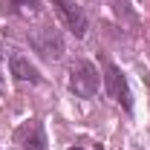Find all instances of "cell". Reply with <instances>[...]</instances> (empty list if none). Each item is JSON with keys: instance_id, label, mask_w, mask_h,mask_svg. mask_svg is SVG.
I'll list each match as a JSON object with an SVG mask.
<instances>
[{"instance_id": "1", "label": "cell", "mask_w": 150, "mask_h": 150, "mask_svg": "<svg viewBox=\"0 0 150 150\" xmlns=\"http://www.w3.org/2000/svg\"><path fill=\"white\" fill-rule=\"evenodd\" d=\"M26 40L46 61H61L64 58V38H61V32L55 26H35V29H29Z\"/></svg>"}, {"instance_id": "2", "label": "cell", "mask_w": 150, "mask_h": 150, "mask_svg": "<svg viewBox=\"0 0 150 150\" xmlns=\"http://www.w3.org/2000/svg\"><path fill=\"white\" fill-rule=\"evenodd\" d=\"M98 84H101V75L90 61H75L69 67V90L81 98H93L98 93Z\"/></svg>"}, {"instance_id": "3", "label": "cell", "mask_w": 150, "mask_h": 150, "mask_svg": "<svg viewBox=\"0 0 150 150\" xmlns=\"http://www.w3.org/2000/svg\"><path fill=\"white\" fill-rule=\"evenodd\" d=\"M52 6H55V12L61 15V20L67 23V29H69L75 38L87 35V15H84V9L78 6V0H52Z\"/></svg>"}, {"instance_id": "4", "label": "cell", "mask_w": 150, "mask_h": 150, "mask_svg": "<svg viewBox=\"0 0 150 150\" xmlns=\"http://www.w3.org/2000/svg\"><path fill=\"white\" fill-rule=\"evenodd\" d=\"M104 84H107V93H110L124 110L133 107V93H130V87H127V78L121 75V69H118L115 64H107V69H104Z\"/></svg>"}, {"instance_id": "5", "label": "cell", "mask_w": 150, "mask_h": 150, "mask_svg": "<svg viewBox=\"0 0 150 150\" xmlns=\"http://www.w3.org/2000/svg\"><path fill=\"white\" fill-rule=\"evenodd\" d=\"M15 144L20 150H46V136H43L40 121H35V118L23 121L15 130Z\"/></svg>"}, {"instance_id": "6", "label": "cell", "mask_w": 150, "mask_h": 150, "mask_svg": "<svg viewBox=\"0 0 150 150\" xmlns=\"http://www.w3.org/2000/svg\"><path fill=\"white\" fill-rule=\"evenodd\" d=\"M9 67H12V75H15L18 81H29V84H38V81H40V75H38V69L29 64V58H23V55H12Z\"/></svg>"}, {"instance_id": "7", "label": "cell", "mask_w": 150, "mask_h": 150, "mask_svg": "<svg viewBox=\"0 0 150 150\" xmlns=\"http://www.w3.org/2000/svg\"><path fill=\"white\" fill-rule=\"evenodd\" d=\"M9 6H12L15 15H23V18L40 12V0H9Z\"/></svg>"}, {"instance_id": "8", "label": "cell", "mask_w": 150, "mask_h": 150, "mask_svg": "<svg viewBox=\"0 0 150 150\" xmlns=\"http://www.w3.org/2000/svg\"><path fill=\"white\" fill-rule=\"evenodd\" d=\"M72 150H81V147H72Z\"/></svg>"}, {"instance_id": "9", "label": "cell", "mask_w": 150, "mask_h": 150, "mask_svg": "<svg viewBox=\"0 0 150 150\" xmlns=\"http://www.w3.org/2000/svg\"><path fill=\"white\" fill-rule=\"evenodd\" d=\"M0 84H3V78H0Z\"/></svg>"}]
</instances>
